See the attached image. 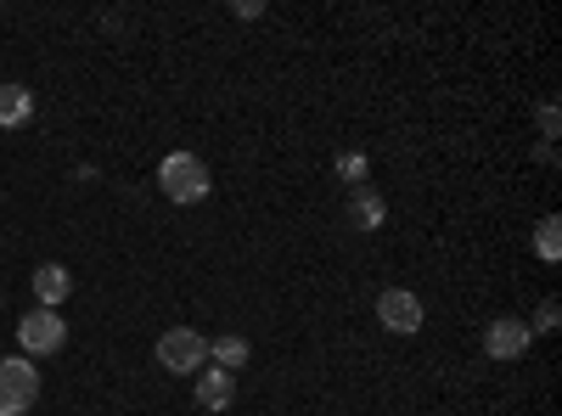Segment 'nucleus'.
Returning a JSON list of instances; mask_svg holds the SVG:
<instances>
[{"label": "nucleus", "instance_id": "nucleus-16", "mask_svg": "<svg viewBox=\"0 0 562 416\" xmlns=\"http://www.w3.org/2000/svg\"><path fill=\"white\" fill-rule=\"evenodd\" d=\"M231 12H237L243 23H254V18H265V0H237V7H231Z\"/></svg>", "mask_w": 562, "mask_h": 416}, {"label": "nucleus", "instance_id": "nucleus-4", "mask_svg": "<svg viewBox=\"0 0 562 416\" xmlns=\"http://www.w3.org/2000/svg\"><path fill=\"white\" fill-rule=\"evenodd\" d=\"M18 344H23V355H29V360L57 355V349L68 344V321H63L57 310H29V315L18 321Z\"/></svg>", "mask_w": 562, "mask_h": 416}, {"label": "nucleus", "instance_id": "nucleus-12", "mask_svg": "<svg viewBox=\"0 0 562 416\" xmlns=\"http://www.w3.org/2000/svg\"><path fill=\"white\" fill-rule=\"evenodd\" d=\"M535 254H540L546 265L562 259V220H557V214H546V220L535 225Z\"/></svg>", "mask_w": 562, "mask_h": 416}, {"label": "nucleus", "instance_id": "nucleus-15", "mask_svg": "<svg viewBox=\"0 0 562 416\" xmlns=\"http://www.w3.org/2000/svg\"><path fill=\"white\" fill-rule=\"evenodd\" d=\"M535 119H540V135H546V142H551V135L562 130V119H557V102H540V113H535Z\"/></svg>", "mask_w": 562, "mask_h": 416}, {"label": "nucleus", "instance_id": "nucleus-14", "mask_svg": "<svg viewBox=\"0 0 562 416\" xmlns=\"http://www.w3.org/2000/svg\"><path fill=\"white\" fill-rule=\"evenodd\" d=\"M557 321H562V304H557V299H546V304H540V315H535V327H529V333H557Z\"/></svg>", "mask_w": 562, "mask_h": 416}, {"label": "nucleus", "instance_id": "nucleus-13", "mask_svg": "<svg viewBox=\"0 0 562 416\" xmlns=\"http://www.w3.org/2000/svg\"><path fill=\"white\" fill-rule=\"evenodd\" d=\"M366 175H371L366 153H338V180H349V192H355V187H366Z\"/></svg>", "mask_w": 562, "mask_h": 416}, {"label": "nucleus", "instance_id": "nucleus-8", "mask_svg": "<svg viewBox=\"0 0 562 416\" xmlns=\"http://www.w3.org/2000/svg\"><path fill=\"white\" fill-rule=\"evenodd\" d=\"M231 400H237V378L220 372V366H203L198 372V405L203 411H231Z\"/></svg>", "mask_w": 562, "mask_h": 416}, {"label": "nucleus", "instance_id": "nucleus-5", "mask_svg": "<svg viewBox=\"0 0 562 416\" xmlns=\"http://www.w3.org/2000/svg\"><path fill=\"white\" fill-rule=\"evenodd\" d=\"M529 344H535V333H529L524 315H495L490 327H484V355L490 360H524Z\"/></svg>", "mask_w": 562, "mask_h": 416}, {"label": "nucleus", "instance_id": "nucleus-7", "mask_svg": "<svg viewBox=\"0 0 562 416\" xmlns=\"http://www.w3.org/2000/svg\"><path fill=\"white\" fill-rule=\"evenodd\" d=\"M344 220H349L355 231H378V225L389 220V203H383V192L371 187V180H366V187H355V192H349V203H344Z\"/></svg>", "mask_w": 562, "mask_h": 416}, {"label": "nucleus", "instance_id": "nucleus-1", "mask_svg": "<svg viewBox=\"0 0 562 416\" xmlns=\"http://www.w3.org/2000/svg\"><path fill=\"white\" fill-rule=\"evenodd\" d=\"M158 192L169 203H180V209H192V203H203L214 192V175H209V164L198 153H169L158 164Z\"/></svg>", "mask_w": 562, "mask_h": 416}, {"label": "nucleus", "instance_id": "nucleus-11", "mask_svg": "<svg viewBox=\"0 0 562 416\" xmlns=\"http://www.w3.org/2000/svg\"><path fill=\"white\" fill-rule=\"evenodd\" d=\"M248 355H254V349H248V338H243V333H225V338H214V344H209V360L220 366V372H231V378H237L243 366H248Z\"/></svg>", "mask_w": 562, "mask_h": 416}, {"label": "nucleus", "instance_id": "nucleus-2", "mask_svg": "<svg viewBox=\"0 0 562 416\" xmlns=\"http://www.w3.org/2000/svg\"><path fill=\"white\" fill-rule=\"evenodd\" d=\"M40 400V366L29 355H7L0 360V416H23Z\"/></svg>", "mask_w": 562, "mask_h": 416}, {"label": "nucleus", "instance_id": "nucleus-9", "mask_svg": "<svg viewBox=\"0 0 562 416\" xmlns=\"http://www.w3.org/2000/svg\"><path fill=\"white\" fill-rule=\"evenodd\" d=\"M68 293H74L68 265H40V270H34V304H40V310H57Z\"/></svg>", "mask_w": 562, "mask_h": 416}, {"label": "nucleus", "instance_id": "nucleus-6", "mask_svg": "<svg viewBox=\"0 0 562 416\" xmlns=\"http://www.w3.org/2000/svg\"><path fill=\"white\" fill-rule=\"evenodd\" d=\"M378 321L394 338H411V333H422V299L405 293V288H383L378 293Z\"/></svg>", "mask_w": 562, "mask_h": 416}, {"label": "nucleus", "instance_id": "nucleus-10", "mask_svg": "<svg viewBox=\"0 0 562 416\" xmlns=\"http://www.w3.org/2000/svg\"><path fill=\"white\" fill-rule=\"evenodd\" d=\"M34 119V90L29 85H0V130H23Z\"/></svg>", "mask_w": 562, "mask_h": 416}, {"label": "nucleus", "instance_id": "nucleus-3", "mask_svg": "<svg viewBox=\"0 0 562 416\" xmlns=\"http://www.w3.org/2000/svg\"><path fill=\"white\" fill-rule=\"evenodd\" d=\"M158 366H164V372H175V378H198L203 366H209V338L192 333V327H169L158 338Z\"/></svg>", "mask_w": 562, "mask_h": 416}]
</instances>
